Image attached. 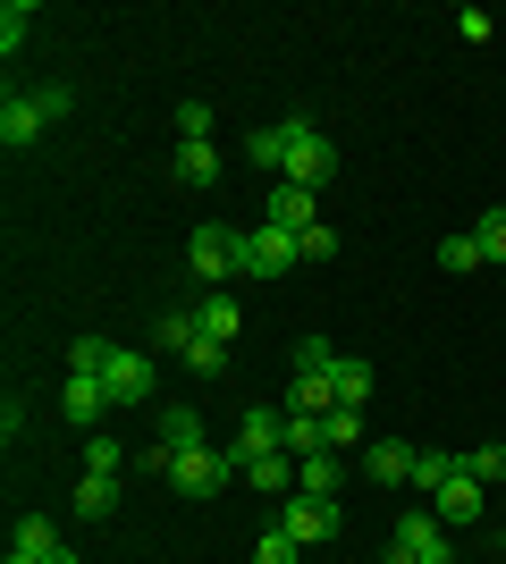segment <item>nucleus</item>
Wrapping results in <instances>:
<instances>
[{
    "label": "nucleus",
    "instance_id": "4",
    "mask_svg": "<svg viewBox=\"0 0 506 564\" xmlns=\"http://www.w3.org/2000/svg\"><path fill=\"white\" fill-rule=\"evenodd\" d=\"M295 261H304L295 228H245V279H288Z\"/></svg>",
    "mask_w": 506,
    "mask_h": 564
},
{
    "label": "nucleus",
    "instance_id": "12",
    "mask_svg": "<svg viewBox=\"0 0 506 564\" xmlns=\"http://www.w3.org/2000/svg\"><path fill=\"white\" fill-rule=\"evenodd\" d=\"M270 228H321V212H313V186H288V177H279V186H270Z\"/></svg>",
    "mask_w": 506,
    "mask_h": 564
},
{
    "label": "nucleus",
    "instance_id": "30",
    "mask_svg": "<svg viewBox=\"0 0 506 564\" xmlns=\"http://www.w3.org/2000/svg\"><path fill=\"white\" fill-rule=\"evenodd\" d=\"M219 362H228V346H219V337H194V346H186V371H194V379H219Z\"/></svg>",
    "mask_w": 506,
    "mask_h": 564
},
{
    "label": "nucleus",
    "instance_id": "39",
    "mask_svg": "<svg viewBox=\"0 0 506 564\" xmlns=\"http://www.w3.org/2000/svg\"><path fill=\"white\" fill-rule=\"evenodd\" d=\"M43 564H85V556H76V547H60V556H43Z\"/></svg>",
    "mask_w": 506,
    "mask_h": 564
},
{
    "label": "nucleus",
    "instance_id": "20",
    "mask_svg": "<svg viewBox=\"0 0 506 564\" xmlns=\"http://www.w3.org/2000/svg\"><path fill=\"white\" fill-rule=\"evenodd\" d=\"M169 169H177V186H212V177H219V143H177V161H169Z\"/></svg>",
    "mask_w": 506,
    "mask_h": 564
},
{
    "label": "nucleus",
    "instance_id": "18",
    "mask_svg": "<svg viewBox=\"0 0 506 564\" xmlns=\"http://www.w3.org/2000/svg\"><path fill=\"white\" fill-rule=\"evenodd\" d=\"M194 321H203V337H219V346H237V329H245L237 295H203V304H194Z\"/></svg>",
    "mask_w": 506,
    "mask_h": 564
},
{
    "label": "nucleus",
    "instance_id": "9",
    "mask_svg": "<svg viewBox=\"0 0 506 564\" xmlns=\"http://www.w3.org/2000/svg\"><path fill=\"white\" fill-rule=\"evenodd\" d=\"M288 531H295V547H321V540L337 531V506H330V497H304V489H295V497H288Z\"/></svg>",
    "mask_w": 506,
    "mask_h": 564
},
{
    "label": "nucleus",
    "instance_id": "24",
    "mask_svg": "<svg viewBox=\"0 0 506 564\" xmlns=\"http://www.w3.org/2000/svg\"><path fill=\"white\" fill-rule=\"evenodd\" d=\"M355 430H363V404H337V413H321V447L346 455V447H355Z\"/></svg>",
    "mask_w": 506,
    "mask_h": 564
},
{
    "label": "nucleus",
    "instance_id": "34",
    "mask_svg": "<svg viewBox=\"0 0 506 564\" xmlns=\"http://www.w3.org/2000/svg\"><path fill=\"white\" fill-rule=\"evenodd\" d=\"M473 245H482V261H506V212H489L482 228H473Z\"/></svg>",
    "mask_w": 506,
    "mask_h": 564
},
{
    "label": "nucleus",
    "instance_id": "3",
    "mask_svg": "<svg viewBox=\"0 0 506 564\" xmlns=\"http://www.w3.org/2000/svg\"><path fill=\"white\" fill-rule=\"evenodd\" d=\"M219 480H237V455L228 447H186L177 464H169V489L177 497H212Z\"/></svg>",
    "mask_w": 506,
    "mask_h": 564
},
{
    "label": "nucleus",
    "instance_id": "11",
    "mask_svg": "<svg viewBox=\"0 0 506 564\" xmlns=\"http://www.w3.org/2000/svg\"><path fill=\"white\" fill-rule=\"evenodd\" d=\"M152 447H161L169 464H177L186 447H212V438H203V413H194V404H169V413H161V438H152Z\"/></svg>",
    "mask_w": 506,
    "mask_h": 564
},
{
    "label": "nucleus",
    "instance_id": "2",
    "mask_svg": "<svg viewBox=\"0 0 506 564\" xmlns=\"http://www.w3.org/2000/svg\"><path fill=\"white\" fill-rule=\"evenodd\" d=\"M186 261H194V279H203V286H219V279H237V270H245V236L212 219V228H194Z\"/></svg>",
    "mask_w": 506,
    "mask_h": 564
},
{
    "label": "nucleus",
    "instance_id": "31",
    "mask_svg": "<svg viewBox=\"0 0 506 564\" xmlns=\"http://www.w3.org/2000/svg\"><path fill=\"white\" fill-rule=\"evenodd\" d=\"M464 471H473L482 489H498V480H506V447H473V455H464Z\"/></svg>",
    "mask_w": 506,
    "mask_h": 564
},
{
    "label": "nucleus",
    "instance_id": "27",
    "mask_svg": "<svg viewBox=\"0 0 506 564\" xmlns=\"http://www.w3.org/2000/svg\"><path fill=\"white\" fill-rule=\"evenodd\" d=\"M177 143H212V101H177Z\"/></svg>",
    "mask_w": 506,
    "mask_h": 564
},
{
    "label": "nucleus",
    "instance_id": "33",
    "mask_svg": "<svg viewBox=\"0 0 506 564\" xmlns=\"http://www.w3.org/2000/svg\"><path fill=\"white\" fill-rule=\"evenodd\" d=\"M25 25H34V9H25V0H9V9H0V51H9V59H18Z\"/></svg>",
    "mask_w": 506,
    "mask_h": 564
},
{
    "label": "nucleus",
    "instance_id": "23",
    "mask_svg": "<svg viewBox=\"0 0 506 564\" xmlns=\"http://www.w3.org/2000/svg\"><path fill=\"white\" fill-rule=\"evenodd\" d=\"M110 506H119V480H101V471H85V480H76V514H85V522H101Z\"/></svg>",
    "mask_w": 506,
    "mask_h": 564
},
{
    "label": "nucleus",
    "instance_id": "36",
    "mask_svg": "<svg viewBox=\"0 0 506 564\" xmlns=\"http://www.w3.org/2000/svg\"><path fill=\"white\" fill-rule=\"evenodd\" d=\"M245 152H254L262 169H279V127H254V135H245Z\"/></svg>",
    "mask_w": 506,
    "mask_h": 564
},
{
    "label": "nucleus",
    "instance_id": "32",
    "mask_svg": "<svg viewBox=\"0 0 506 564\" xmlns=\"http://www.w3.org/2000/svg\"><path fill=\"white\" fill-rule=\"evenodd\" d=\"M439 270H482V245H473V228L439 245Z\"/></svg>",
    "mask_w": 506,
    "mask_h": 564
},
{
    "label": "nucleus",
    "instance_id": "19",
    "mask_svg": "<svg viewBox=\"0 0 506 564\" xmlns=\"http://www.w3.org/2000/svg\"><path fill=\"white\" fill-rule=\"evenodd\" d=\"M295 413H304V422L337 413V379H330V371H295Z\"/></svg>",
    "mask_w": 506,
    "mask_h": 564
},
{
    "label": "nucleus",
    "instance_id": "41",
    "mask_svg": "<svg viewBox=\"0 0 506 564\" xmlns=\"http://www.w3.org/2000/svg\"><path fill=\"white\" fill-rule=\"evenodd\" d=\"M9 564H34V556H18V547H9Z\"/></svg>",
    "mask_w": 506,
    "mask_h": 564
},
{
    "label": "nucleus",
    "instance_id": "38",
    "mask_svg": "<svg viewBox=\"0 0 506 564\" xmlns=\"http://www.w3.org/2000/svg\"><path fill=\"white\" fill-rule=\"evenodd\" d=\"M34 101H43V118H68V110H76V94H68V85H43Z\"/></svg>",
    "mask_w": 506,
    "mask_h": 564
},
{
    "label": "nucleus",
    "instance_id": "7",
    "mask_svg": "<svg viewBox=\"0 0 506 564\" xmlns=\"http://www.w3.org/2000/svg\"><path fill=\"white\" fill-rule=\"evenodd\" d=\"M101 388H110V404L119 413H136V404H152V354H110V371H101Z\"/></svg>",
    "mask_w": 506,
    "mask_h": 564
},
{
    "label": "nucleus",
    "instance_id": "22",
    "mask_svg": "<svg viewBox=\"0 0 506 564\" xmlns=\"http://www.w3.org/2000/svg\"><path fill=\"white\" fill-rule=\"evenodd\" d=\"M245 480L262 497H295V455H262V464H245Z\"/></svg>",
    "mask_w": 506,
    "mask_h": 564
},
{
    "label": "nucleus",
    "instance_id": "42",
    "mask_svg": "<svg viewBox=\"0 0 506 564\" xmlns=\"http://www.w3.org/2000/svg\"><path fill=\"white\" fill-rule=\"evenodd\" d=\"M498 556H506V522H498Z\"/></svg>",
    "mask_w": 506,
    "mask_h": 564
},
{
    "label": "nucleus",
    "instance_id": "15",
    "mask_svg": "<svg viewBox=\"0 0 506 564\" xmlns=\"http://www.w3.org/2000/svg\"><path fill=\"white\" fill-rule=\"evenodd\" d=\"M363 471H372L380 489H406V480H413V447H406V438H380V447L363 455Z\"/></svg>",
    "mask_w": 506,
    "mask_h": 564
},
{
    "label": "nucleus",
    "instance_id": "25",
    "mask_svg": "<svg viewBox=\"0 0 506 564\" xmlns=\"http://www.w3.org/2000/svg\"><path fill=\"white\" fill-rule=\"evenodd\" d=\"M85 471H101V480H119V471H127V447L110 438V430H94V438H85Z\"/></svg>",
    "mask_w": 506,
    "mask_h": 564
},
{
    "label": "nucleus",
    "instance_id": "37",
    "mask_svg": "<svg viewBox=\"0 0 506 564\" xmlns=\"http://www.w3.org/2000/svg\"><path fill=\"white\" fill-rule=\"evenodd\" d=\"M295 245H304V261H330V253H337V228H304Z\"/></svg>",
    "mask_w": 506,
    "mask_h": 564
},
{
    "label": "nucleus",
    "instance_id": "13",
    "mask_svg": "<svg viewBox=\"0 0 506 564\" xmlns=\"http://www.w3.org/2000/svg\"><path fill=\"white\" fill-rule=\"evenodd\" d=\"M60 404H68V422L85 430V438H94V422H101V413H119V404H110V388H101V379H85V371L68 379V397H60Z\"/></svg>",
    "mask_w": 506,
    "mask_h": 564
},
{
    "label": "nucleus",
    "instance_id": "16",
    "mask_svg": "<svg viewBox=\"0 0 506 564\" xmlns=\"http://www.w3.org/2000/svg\"><path fill=\"white\" fill-rule=\"evenodd\" d=\"M448 480H456V455H448V447H413V480H406L413 497H439Z\"/></svg>",
    "mask_w": 506,
    "mask_h": 564
},
{
    "label": "nucleus",
    "instance_id": "28",
    "mask_svg": "<svg viewBox=\"0 0 506 564\" xmlns=\"http://www.w3.org/2000/svg\"><path fill=\"white\" fill-rule=\"evenodd\" d=\"M110 354H119L110 337H76V354H68V362H76L85 379H101V371H110Z\"/></svg>",
    "mask_w": 506,
    "mask_h": 564
},
{
    "label": "nucleus",
    "instance_id": "1",
    "mask_svg": "<svg viewBox=\"0 0 506 564\" xmlns=\"http://www.w3.org/2000/svg\"><path fill=\"white\" fill-rule=\"evenodd\" d=\"M330 169H337V143L321 135L304 110H295L288 127H279V177H288V186H321Z\"/></svg>",
    "mask_w": 506,
    "mask_h": 564
},
{
    "label": "nucleus",
    "instance_id": "10",
    "mask_svg": "<svg viewBox=\"0 0 506 564\" xmlns=\"http://www.w3.org/2000/svg\"><path fill=\"white\" fill-rule=\"evenodd\" d=\"M43 127H51V118H43V101H34V94H9V101H0V143H9V152H25Z\"/></svg>",
    "mask_w": 506,
    "mask_h": 564
},
{
    "label": "nucleus",
    "instance_id": "40",
    "mask_svg": "<svg viewBox=\"0 0 506 564\" xmlns=\"http://www.w3.org/2000/svg\"><path fill=\"white\" fill-rule=\"evenodd\" d=\"M380 564H413V556H406V547H388V556H380Z\"/></svg>",
    "mask_w": 506,
    "mask_h": 564
},
{
    "label": "nucleus",
    "instance_id": "17",
    "mask_svg": "<svg viewBox=\"0 0 506 564\" xmlns=\"http://www.w3.org/2000/svg\"><path fill=\"white\" fill-rule=\"evenodd\" d=\"M9 547L43 564V556H60V547H68V540H60V522H51V514H18V540H9Z\"/></svg>",
    "mask_w": 506,
    "mask_h": 564
},
{
    "label": "nucleus",
    "instance_id": "35",
    "mask_svg": "<svg viewBox=\"0 0 506 564\" xmlns=\"http://www.w3.org/2000/svg\"><path fill=\"white\" fill-rule=\"evenodd\" d=\"M295 371H337V354H330V337H304V346H295Z\"/></svg>",
    "mask_w": 506,
    "mask_h": 564
},
{
    "label": "nucleus",
    "instance_id": "21",
    "mask_svg": "<svg viewBox=\"0 0 506 564\" xmlns=\"http://www.w3.org/2000/svg\"><path fill=\"white\" fill-rule=\"evenodd\" d=\"M194 337H203V321H194V312H161V321H152V346L161 354H177V362H186V346Z\"/></svg>",
    "mask_w": 506,
    "mask_h": 564
},
{
    "label": "nucleus",
    "instance_id": "5",
    "mask_svg": "<svg viewBox=\"0 0 506 564\" xmlns=\"http://www.w3.org/2000/svg\"><path fill=\"white\" fill-rule=\"evenodd\" d=\"M228 455H237V471H245V464H262V455H288V413L254 404V413L237 422V438H228Z\"/></svg>",
    "mask_w": 506,
    "mask_h": 564
},
{
    "label": "nucleus",
    "instance_id": "8",
    "mask_svg": "<svg viewBox=\"0 0 506 564\" xmlns=\"http://www.w3.org/2000/svg\"><path fill=\"white\" fill-rule=\"evenodd\" d=\"M431 514L448 522V531H464V522H482V514H489V489L473 480V471H464V455H456V480L431 497Z\"/></svg>",
    "mask_w": 506,
    "mask_h": 564
},
{
    "label": "nucleus",
    "instance_id": "26",
    "mask_svg": "<svg viewBox=\"0 0 506 564\" xmlns=\"http://www.w3.org/2000/svg\"><path fill=\"white\" fill-rule=\"evenodd\" d=\"M254 564H295V531L288 522H270L262 540H254Z\"/></svg>",
    "mask_w": 506,
    "mask_h": 564
},
{
    "label": "nucleus",
    "instance_id": "29",
    "mask_svg": "<svg viewBox=\"0 0 506 564\" xmlns=\"http://www.w3.org/2000/svg\"><path fill=\"white\" fill-rule=\"evenodd\" d=\"M337 404H363V397H372V362H337Z\"/></svg>",
    "mask_w": 506,
    "mask_h": 564
},
{
    "label": "nucleus",
    "instance_id": "14",
    "mask_svg": "<svg viewBox=\"0 0 506 564\" xmlns=\"http://www.w3.org/2000/svg\"><path fill=\"white\" fill-rule=\"evenodd\" d=\"M295 489H304V497H337V489H346V455H330V447L295 455Z\"/></svg>",
    "mask_w": 506,
    "mask_h": 564
},
{
    "label": "nucleus",
    "instance_id": "6",
    "mask_svg": "<svg viewBox=\"0 0 506 564\" xmlns=\"http://www.w3.org/2000/svg\"><path fill=\"white\" fill-rule=\"evenodd\" d=\"M397 547H406L413 564H456V540H448V522H439L431 506H413V514L397 522Z\"/></svg>",
    "mask_w": 506,
    "mask_h": 564
}]
</instances>
